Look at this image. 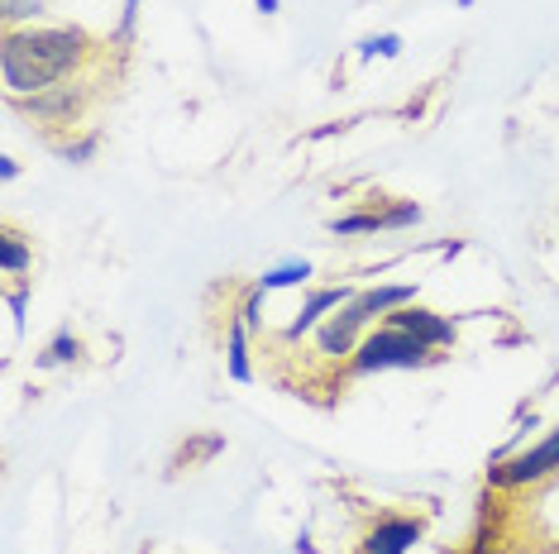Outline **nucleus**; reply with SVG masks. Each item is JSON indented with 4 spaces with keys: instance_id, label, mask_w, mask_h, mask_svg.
Here are the masks:
<instances>
[{
    "instance_id": "11",
    "label": "nucleus",
    "mask_w": 559,
    "mask_h": 554,
    "mask_svg": "<svg viewBox=\"0 0 559 554\" xmlns=\"http://www.w3.org/2000/svg\"><path fill=\"white\" fill-rule=\"evenodd\" d=\"M0 263H5V273H24V268H29V249H24L20 234H5V244H0Z\"/></svg>"
},
{
    "instance_id": "8",
    "label": "nucleus",
    "mask_w": 559,
    "mask_h": 554,
    "mask_svg": "<svg viewBox=\"0 0 559 554\" xmlns=\"http://www.w3.org/2000/svg\"><path fill=\"white\" fill-rule=\"evenodd\" d=\"M245 321H230V377L235 383H253V369H249V349H245Z\"/></svg>"
},
{
    "instance_id": "16",
    "label": "nucleus",
    "mask_w": 559,
    "mask_h": 554,
    "mask_svg": "<svg viewBox=\"0 0 559 554\" xmlns=\"http://www.w3.org/2000/svg\"><path fill=\"white\" fill-rule=\"evenodd\" d=\"M259 10H263V15H273V10H277V0H259Z\"/></svg>"
},
{
    "instance_id": "6",
    "label": "nucleus",
    "mask_w": 559,
    "mask_h": 554,
    "mask_svg": "<svg viewBox=\"0 0 559 554\" xmlns=\"http://www.w3.org/2000/svg\"><path fill=\"white\" fill-rule=\"evenodd\" d=\"M421 540V521H406V516H388V521H378L373 531L364 540V554H406Z\"/></svg>"
},
{
    "instance_id": "9",
    "label": "nucleus",
    "mask_w": 559,
    "mask_h": 554,
    "mask_svg": "<svg viewBox=\"0 0 559 554\" xmlns=\"http://www.w3.org/2000/svg\"><path fill=\"white\" fill-rule=\"evenodd\" d=\"M307 277H311L307 263H283V268L263 273V277H259V287H263V292H277V287H297V282H307Z\"/></svg>"
},
{
    "instance_id": "13",
    "label": "nucleus",
    "mask_w": 559,
    "mask_h": 554,
    "mask_svg": "<svg viewBox=\"0 0 559 554\" xmlns=\"http://www.w3.org/2000/svg\"><path fill=\"white\" fill-rule=\"evenodd\" d=\"M335 234H373L378 230V216H345V220H330Z\"/></svg>"
},
{
    "instance_id": "1",
    "label": "nucleus",
    "mask_w": 559,
    "mask_h": 554,
    "mask_svg": "<svg viewBox=\"0 0 559 554\" xmlns=\"http://www.w3.org/2000/svg\"><path fill=\"white\" fill-rule=\"evenodd\" d=\"M86 58L82 29H10L5 39V86L15 96L53 92L72 68Z\"/></svg>"
},
{
    "instance_id": "3",
    "label": "nucleus",
    "mask_w": 559,
    "mask_h": 554,
    "mask_svg": "<svg viewBox=\"0 0 559 554\" xmlns=\"http://www.w3.org/2000/svg\"><path fill=\"white\" fill-rule=\"evenodd\" d=\"M430 363V345L416 335L397 330V325H383L354 349V373H383V369H421Z\"/></svg>"
},
{
    "instance_id": "4",
    "label": "nucleus",
    "mask_w": 559,
    "mask_h": 554,
    "mask_svg": "<svg viewBox=\"0 0 559 554\" xmlns=\"http://www.w3.org/2000/svg\"><path fill=\"white\" fill-rule=\"evenodd\" d=\"M555 469H559V431L545 439V445H536V449H526V455L498 463V469H492V483H498V487H526V483H540V478H550Z\"/></svg>"
},
{
    "instance_id": "5",
    "label": "nucleus",
    "mask_w": 559,
    "mask_h": 554,
    "mask_svg": "<svg viewBox=\"0 0 559 554\" xmlns=\"http://www.w3.org/2000/svg\"><path fill=\"white\" fill-rule=\"evenodd\" d=\"M388 325H397V330L426 339L430 349L454 345V321L436 316V311H421V306H397V311H388Z\"/></svg>"
},
{
    "instance_id": "10",
    "label": "nucleus",
    "mask_w": 559,
    "mask_h": 554,
    "mask_svg": "<svg viewBox=\"0 0 559 554\" xmlns=\"http://www.w3.org/2000/svg\"><path fill=\"white\" fill-rule=\"evenodd\" d=\"M421 220V206L416 201H402V206H392V210H378V230H406V225H416Z\"/></svg>"
},
{
    "instance_id": "2",
    "label": "nucleus",
    "mask_w": 559,
    "mask_h": 554,
    "mask_svg": "<svg viewBox=\"0 0 559 554\" xmlns=\"http://www.w3.org/2000/svg\"><path fill=\"white\" fill-rule=\"evenodd\" d=\"M416 297V287L412 282H397V287H373V292H359V297H349L345 301V311L340 316H330L321 330H316V345H321V354H349L354 349V339H359V330L373 316H383V311H397L406 306V301Z\"/></svg>"
},
{
    "instance_id": "15",
    "label": "nucleus",
    "mask_w": 559,
    "mask_h": 554,
    "mask_svg": "<svg viewBox=\"0 0 559 554\" xmlns=\"http://www.w3.org/2000/svg\"><path fill=\"white\" fill-rule=\"evenodd\" d=\"M134 10H139V0H124V29L134 24Z\"/></svg>"
},
{
    "instance_id": "12",
    "label": "nucleus",
    "mask_w": 559,
    "mask_h": 554,
    "mask_svg": "<svg viewBox=\"0 0 559 554\" xmlns=\"http://www.w3.org/2000/svg\"><path fill=\"white\" fill-rule=\"evenodd\" d=\"M78 349H82V345H78L72 335H58L53 345L44 349V359H39V363H44V369H58V363H72V359H78Z\"/></svg>"
},
{
    "instance_id": "14",
    "label": "nucleus",
    "mask_w": 559,
    "mask_h": 554,
    "mask_svg": "<svg viewBox=\"0 0 559 554\" xmlns=\"http://www.w3.org/2000/svg\"><path fill=\"white\" fill-rule=\"evenodd\" d=\"M397 48H402V39H397V34H383V39H368V44H364V53H368V58H373V53L392 58V53H397Z\"/></svg>"
},
{
    "instance_id": "7",
    "label": "nucleus",
    "mask_w": 559,
    "mask_h": 554,
    "mask_svg": "<svg viewBox=\"0 0 559 554\" xmlns=\"http://www.w3.org/2000/svg\"><path fill=\"white\" fill-rule=\"evenodd\" d=\"M349 297H354V292H345V287H325V292H311V301H307V306L297 311V321L287 325V339H301L307 330H316L325 311H340V306H345Z\"/></svg>"
}]
</instances>
